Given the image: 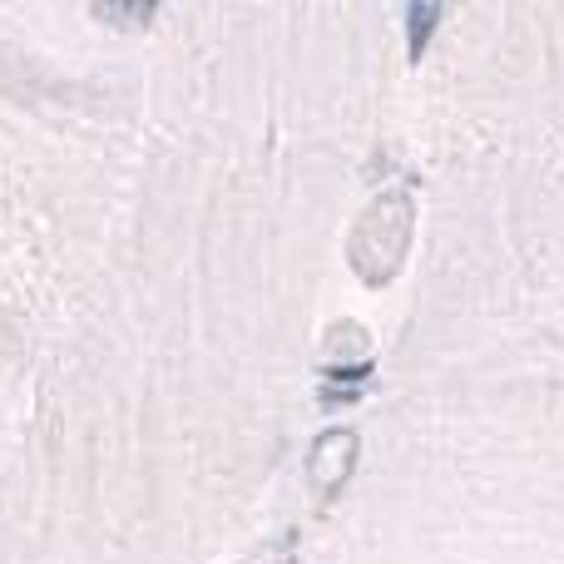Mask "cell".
Returning <instances> with one entry per match:
<instances>
[{
	"label": "cell",
	"mask_w": 564,
	"mask_h": 564,
	"mask_svg": "<svg viewBox=\"0 0 564 564\" xmlns=\"http://www.w3.org/2000/svg\"><path fill=\"white\" fill-rule=\"evenodd\" d=\"M351 460H357V431H322L317 446L307 451V476L317 480L322 490H332L347 480Z\"/></svg>",
	"instance_id": "cell-1"
},
{
	"label": "cell",
	"mask_w": 564,
	"mask_h": 564,
	"mask_svg": "<svg viewBox=\"0 0 564 564\" xmlns=\"http://www.w3.org/2000/svg\"><path fill=\"white\" fill-rule=\"evenodd\" d=\"M95 20H105V25H149L154 6H99Z\"/></svg>",
	"instance_id": "cell-3"
},
{
	"label": "cell",
	"mask_w": 564,
	"mask_h": 564,
	"mask_svg": "<svg viewBox=\"0 0 564 564\" xmlns=\"http://www.w3.org/2000/svg\"><path fill=\"white\" fill-rule=\"evenodd\" d=\"M436 25H441V6H411V10H406V40H411V55H421V50L431 45Z\"/></svg>",
	"instance_id": "cell-2"
}]
</instances>
